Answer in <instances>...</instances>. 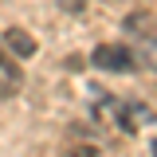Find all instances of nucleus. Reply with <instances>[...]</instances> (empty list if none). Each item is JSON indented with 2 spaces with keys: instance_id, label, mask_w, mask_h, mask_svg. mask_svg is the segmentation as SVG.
Instances as JSON below:
<instances>
[{
  "instance_id": "obj_1",
  "label": "nucleus",
  "mask_w": 157,
  "mask_h": 157,
  "mask_svg": "<svg viewBox=\"0 0 157 157\" xmlns=\"http://www.w3.org/2000/svg\"><path fill=\"white\" fill-rule=\"evenodd\" d=\"M90 63L98 71H134V59H130V47L122 43H98L90 51Z\"/></svg>"
},
{
  "instance_id": "obj_2",
  "label": "nucleus",
  "mask_w": 157,
  "mask_h": 157,
  "mask_svg": "<svg viewBox=\"0 0 157 157\" xmlns=\"http://www.w3.org/2000/svg\"><path fill=\"white\" fill-rule=\"evenodd\" d=\"M110 106H114V110H110L114 122L126 130V134H137L141 126H149V122H153V110H149L145 102H110Z\"/></svg>"
},
{
  "instance_id": "obj_3",
  "label": "nucleus",
  "mask_w": 157,
  "mask_h": 157,
  "mask_svg": "<svg viewBox=\"0 0 157 157\" xmlns=\"http://www.w3.org/2000/svg\"><path fill=\"white\" fill-rule=\"evenodd\" d=\"M20 86H24L20 67H16L8 55H0V98H16V94H20Z\"/></svg>"
},
{
  "instance_id": "obj_4",
  "label": "nucleus",
  "mask_w": 157,
  "mask_h": 157,
  "mask_svg": "<svg viewBox=\"0 0 157 157\" xmlns=\"http://www.w3.org/2000/svg\"><path fill=\"white\" fill-rule=\"evenodd\" d=\"M4 47H8L12 55H20V59H32V55L39 51V47H36V39L28 36L24 28H8V32H4Z\"/></svg>"
},
{
  "instance_id": "obj_5",
  "label": "nucleus",
  "mask_w": 157,
  "mask_h": 157,
  "mask_svg": "<svg viewBox=\"0 0 157 157\" xmlns=\"http://www.w3.org/2000/svg\"><path fill=\"white\" fill-rule=\"evenodd\" d=\"M130 59L141 71H157V36H145L137 47H130Z\"/></svg>"
},
{
  "instance_id": "obj_6",
  "label": "nucleus",
  "mask_w": 157,
  "mask_h": 157,
  "mask_svg": "<svg viewBox=\"0 0 157 157\" xmlns=\"http://www.w3.org/2000/svg\"><path fill=\"white\" fill-rule=\"evenodd\" d=\"M55 4H59V12H67V16H78L86 8V0H55Z\"/></svg>"
},
{
  "instance_id": "obj_7",
  "label": "nucleus",
  "mask_w": 157,
  "mask_h": 157,
  "mask_svg": "<svg viewBox=\"0 0 157 157\" xmlns=\"http://www.w3.org/2000/svg\"><path fill=\"white\" fill-rule=\"evenodd\" d=\"M67 157H102V153H98L94 145H75V149H71Z\"/></svg>"
},
{
  "instance_id": "obj_8",
  "label": "nucleus",
  "mask_w": 157,
  "mask_h": 157,
  "mask_svg": "<svg viewBox=\"0 0 157 157\" xmlns=\"http://www.w3.org/2000/svg\"><path fill=\"white\" fill-rule=\"evenodd\" d=\"M153 157H157V141H153Z\"/></svg>"
}]
</instances>
